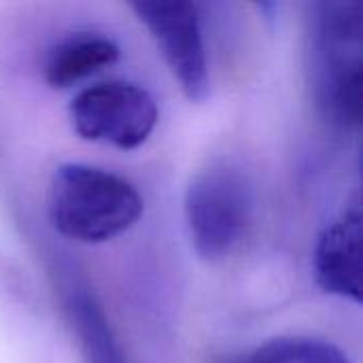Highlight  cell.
Listing matches in <instances>:
<instances>
[{"label": "cell", "instance_id": "277c9868", "mask_svg": "<svg viewBox=\"0 0 363 363\" xmlns=\"http://www.w3.org/2000/svg\"><path fill=\"white\" fill-rule=\"evenodd\" d=\"M68 115L81 138L132 151L153 134L160 108L147 87L130 81H104L81 89L72 98Z\"/></svg>", "mask_w": 363, "mask_h": 363}, {"label": "cell", "instance_id": "6da1fadb", "mask_svg": "<svg viewBox=\"0 0 363 363\" xmlns=\"http://www.w3.org/2000/svg\"><path fill=\"white\" fill-rule=\"evenodd\" d=\"M306 60L319 115L357 132L363 115L362 11L353 2H315L306 17Z\"/></svg>", "mask_w": 363, "mask_h": 363}, {"label": "cell", "instance_id": "52a82bcc", "mask_svg": "<svg viewBox=\"0 0 363 363\" xmlns=\"http://www.w3.org/2000/svg\"><path fill=\"white\" fill-rule=\"evenodd\" d=\"M119 60V45L100 32H74L51 47L45 60V81L53 89L72 87Z\"/></svg>", "mask_w": 363, "mask_h": 363}, {"label": "cell", "instance_id": "9c48e42d", "mask_svg": "<svg viewBox=\"0 0 363 363\" xmlns=\"http://www.w3.org/2000/svg\"><path fill=\"white\" fill-rule=\"evenodd\" d=\"M242 363H351L332 342L308 336H281L259 349Z\"/></svg>", "mask_w": 363, "mask_h": 363}, {"label": "cell", "instance_id": "ba28073f", "mask_svg": "<svg viewBox=\"0 0 363 363\" xmlns=\"http://www.w3.org/2000/svg\"><path fill=\"white\" fill-rule=\"evenodd\" d=\"M64 308L79 338L87 363H125L123 351L108 325V319L94 294L83 287H72L66 294Z\"/></svg>", "mask_w": 363, "mask_h": 363}, {"label": "cell", "instance_id": "5b68a950", "mask_svg": "<svg viewBox=\"0 0 363 363\" xmlns=\"http://www.w3.org/2000/svg\"><path fill=\"white\" fill-rule=\"evenodd\" d=\"M130 9L149 30L183 96L196 104L204 102L211 94V72L198 4L189 0L132 2Z\"/></svg>", "mask_w": 363, "mask_h": 363}, {"label": "cell", "instance_id": "8992f818", "mask_svg": "<svg viewBox=\"0 0 363 363\" xmlns=\"http://www.w3.org/2000/svg\"><path fill=\"white\" fill-rule=\"evenodd\" d=\"M319 287L353 304H362V211L353 206L334 219L319 236L315 255Z\"/></svg>", "mask_w": 363, "mask_h": 363}, {"label": "cell", "instance_id": "7a4b0ae2", "mask_svg": "<svg viewBox=\"0 0 363 363\" xmlns=\"http://www.w3.org/2000/svg\"><path fill=\"white\" fill-rule=\"evenodd\" d=\"M145 213L136 185L89 164H62L47 187L53 230L74 242L102 245L132 230Z\"/></svg>", "mask_w": 363, "mask_h": 363}, {"label": "cell", "instance_id": "3957f363", "mask_svg": "<svg viewBox=\"0 0 363 363\" xmlns=\"http://www.w3.org/2000/svg\"><path fill=\"white\" fill-rule=\"evenodd\" d=\"M255 185L247 170L215 162L200 170L183 198L189 242L200 259L221 262L247 238L255 219Z\"/></svg>", "mask_w": 363, "mask_h": 363}]
</instances>
